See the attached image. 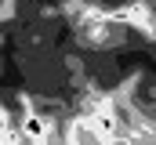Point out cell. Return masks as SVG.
Wrapping results in <instances>:
<instances>
[{
	"label": "cell",
	"instance_id": "6da1fadb",
	"mask_svg": "<svg viewBox=\"0 0 156 145\" xmlns=\"http://www.w3.org/2000/svg\"><path fill=\"white\" fill-rule=\"evenodd\" d=\"M91 131H94L102 142H113V138H116V116H113L109 109H98V112L91 116Z\"/></svg>",
	"mask_w": 156,
	"mask_h": 145
},
{
	"label": "cell",
	"instance_id": "7a4b0ae2",
	"mask_svg": "<svg viewBox=\"0 0 156 145\" xmlns=\"http://www.w3.org/2000/svg\"><path fill=\"white\" fill-rule=\"evenodd\" d=\"M0 112H4V109H0Z\"/></svg>",
	"mask_w": 156,
	"mask_h": 145
}]
</instances>
